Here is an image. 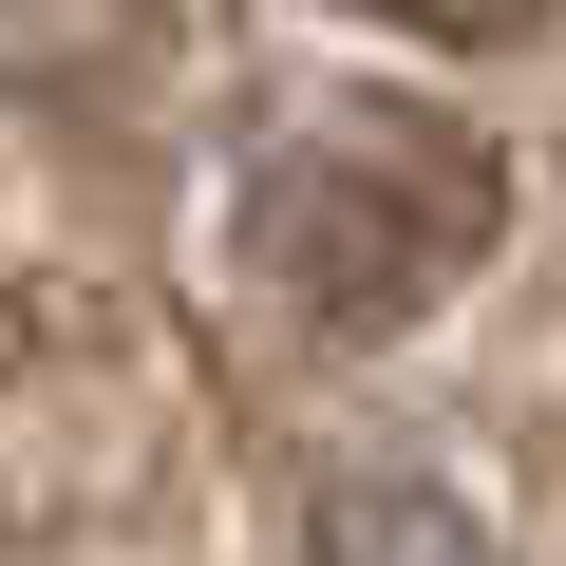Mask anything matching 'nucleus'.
<instances>
[{
  "instance_id": "1",
  "label": "nucleus",
  "mask_w": 566,
  "mask_h": 566,
  "mask_svg": "<svg viewBox=\"0 0 566 566\" xmlns=\"http://www.w3.org/2000/svg\"><path fill=\"white\" fill-rule=\"evenodd\" d=\"M491 227H510L491 133H453L416 95H303V114H264V151H245V283L303 303L322 340L416 322L434 283L491 264Z\"/></svg>"
},
{
  "instance_id": "2",
  "label": "nucleus",
  "mask_w": 566,
  "mask_h": 566,
  "mask_svg": "<svg viewBox=\"0 0 566 566\" xmlns=\"http://www.w3.org/2000/svg\"><path fill=\"white\" fill-rule=\"evenodd\" d=\"M359 20H397V39H528L547 0H359Z\"/></svg>"
}]
</instances>
